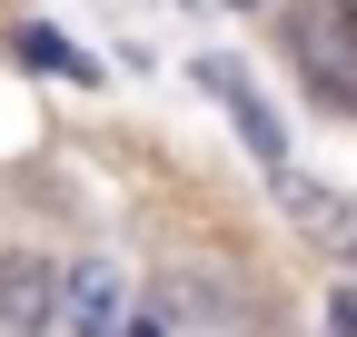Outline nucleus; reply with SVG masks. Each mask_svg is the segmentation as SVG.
I'll return each instance as SVG.
<instances>
[{
	"mask_svg": "<svg viewBox=\"0 0 357 337\" xmlns=\"http://www.w3.org/2000/svg\"><path fill=\"white\" fill-rule=\"evenodd\" d=\"M288 50H298L307 90H318L328 109H357V0H298Z\"/></svg>",
	"mask_w": 357,
	"mask_h": 337,
	"instance_id": "obj_1",
	"label": "nucleus"
},
{
	"mask_svg": "<svg viewBox=\"0 0 357 337\" xmlns=\"http://www.w3.org/2000/svg\"><path fill=\"white\" fill-rule=\"evenodd\" d=\"M60 308V268L30 248H0V337H40Z\"/></svg>",
	"mask_w": 357,
	"mask_h": 337,
	"instance_id": "obj_2",
	"label": "nucleus"
},
{
	"mask_svg": "<svg viewBox=\"0 0 357 337\" xmlns=\"http://www.w3.org/2000/svg\"><path fill=\"white\" fill-rule=\"evenodd\" d=\"M159 318L169 327H238L248 298H238L229 278H208V268H178V278H159Z\"/></svg>",
	"mask_w": 357,
	"mask_h": 337,
	"instance_id": "obj_3",
	"label": "nucleus"
},
{
	"mask_svg": "<svg viewBox=\"0 0 357 337\" xmlns=\"http://www.w3.org/2000/svg\"><path fill=\"white\" fill-rule=\"evenodd\" d=\"M50 327H70V337H109V327H119V268H109V258L70 268V278H60V308H50Z\"/></svg>",
	"mask_w": 357,
	"mask_h": 337,
	"instance_id": "obj_4",
	"label": "nucleus"
},
{
	"mask_svg": "<svg viewBox=\"0 0 357 337\" xmlns=\"http://www.w3.org/2000/svg\"><path fill=\"white\" fill-rule=\"evenodd\" d=\"M278 198L298 208V228L318 238V248H337V258H357V208H347L337 189H318V179H298V168H278Z\"/></svg>",
	"mask_w": 357,
	"mask_h": 337,
	"instance_id": "obj_5",
	"label": "nucleus"
},
{
	"mask_svg": "<svg viewBox=\"0 0 357 337\" xmlns=\"http://www.w3.org/2000/svg\"><path fill=\"white\" fill-rule=\"evenodd\" d=\"M208 90L229 100V119H238V139H248V149H258L268 168H288V139H278V109H268V100L248 90V79H238L229 60H208Z\"/></svg>",
	"mask_w": 357,
	"mask_h": 337,
	"instance_id": "obj_6",
	"label": "nucleus"
},
{
	"mask_svg": "<svg viewBox=\"0 0 357 337\" xmlns=\"http://www.w3.org/2000/svg\"><path fill=\"white\" fill-rule=\"evenodd\" d=\"M20 50H30L40 70H89V60H70V40H60V30H20Z\"/></svg>",
	"mask_w": 357,
	"mask_h": 337,
	"instance_id": "obj_7",
	"label": "nucleus"
}]
</instances>
